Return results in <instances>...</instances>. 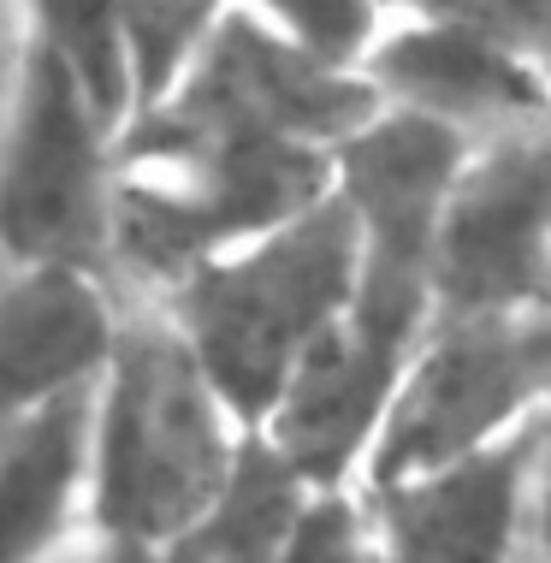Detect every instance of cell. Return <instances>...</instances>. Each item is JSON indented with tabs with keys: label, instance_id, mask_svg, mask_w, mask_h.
<instances>
[{
	"label": "cell",
	"instance_id": "1",
	"mask_svg": "<svg viewBox=\"0 0 551 563\" xmlns=\"http://www.w3.org/2000/svg\"><path fill=\"white\" fill-rule=\"evenodd\" d=\"M374 108L356 71L232 7L119 131L107 250L119 302H161L196 267L327 202L332 161Z\"/></svg>",
	"mask_w": 551,
	"mask_h": 563
},
{
	"label": "cell",
	"instance_id": "2",
	"mask_svg": "<svg viewBox=\"0 0 551 563\" xmlns=\"http://www.w3.org/2000/svg\"><path fill=\"white\" fill-rule=\"evenodd\" d=\"M255 433L202 374L155 302H119L107 368L89 386V540L136 563L190 534L232 486Z\"/></svg>",
	"mask_w": 551,
	"mask_h": 563
},
{
	"label": "cell",
	"instance_id": "3",
	"mask_svg": "<svg viewBox=\"0 0 551 563\" xmlns=\"http://www.w3.org/2000/svg\"><path fill=\"white\" fill-rule=\"evenodd\" d=\"M356 225L339 196H327L309 214L196 267L155 309L178 327V339L238 409L243 428L262 433L332 339V327L344 321L356 291Z\"/></svg>",
	"mask_w": 551,
	"mask_h": 563
},
{
	"label": "cell",
	"instance_id": "4",
	"mask_svg": "<svg viewBox=\"0 0 551 563\" xmlns=\"http://www.w3.org/2000/svg\"><path fill=\"white\" fill-rule=\"evenodd\" d=\"M551 416V309L433 314L356 486L498 451Z\"/></svg>",
	"mask_w": 551,
	"mask_h": 563
},
{
	"label": "cell",
	"instance_id": "5",
	"mask_svg": "<svg viewBox=\"0 0 551 563\" xmlns=\"http://www.w3.org/2000/svg\"><path fill=\"white\" fill-rule=\"evenodd\" d=\"M356 291H350L344 321L332 327L320 356L285 391L273 421L255 433L315 493L356 486L397 379L439 314L433 267L421 255L367 250V243H356Z\"/></svg>",
	"mask_w": 551,
	"mask_h": 563
},
{
	"label": "cell",
	"instance_id": "6",
	"mask_svg": "<svg viewBox=\"0 0 551 563\" xmlns=\"http://www.w3.org/2000/svg\"><path fill=\"white\" fill-rule=\"evenodd\" d=\"M119 125L54 59L19 66L0 125V267H71L107 279Z\"/></svg>",
	"mask_w": 551,
	"mask_h": 563
},
{
	"label": "cell",
	"instance_id": "7",
	"mask_svg": "<svg viewBox=\"0 0 551 563\" xmlns=\"http://www.w3.org/2000/svg\"><path fill=\"white\" fill-rule=\"evenodd\" d=\"M445 314L551 309V131L469 148L433 232Z\"/></svg>",
	"mask_w": 551,
	"mask_h": 563
},
{
	"label": "cell",
	"instance_id": "8",
	"mask_svg": "<svg viewBox=\"0 0 551 563\" xmlns=\"http://www.w3.org/2000/svg\"><path fill=\"white\" fill-rule=\"evenodd\" d=\"M356 78L386 113L421 119L463 148L551 131V71L481 30L392 12Z\"/></svg>",
	"mask_w": 551,
	"mask_h": 563
},
{
	"label": "cell",
	"instance_id": "9",
	"mask_svg": "<svg viewBox=\"0 0 551 563\" xmlns=\"http://www.w3.org/2000/svg\"><path fill=\"white\" fill-rule=\"evenodd\" d=\"M356 493L379 563H528V433Z\"/></svg>",
	"mask_w": 551,
	"mask_h": 563
},
{
	"label": "cell",
	"instance_id": "10",
	"mask_svg": "<svg viewBox=\"0 0 551 563\" xmlns=\"http://www.w3.org/2000/svg\"><path fill=\"white\" fill-rule=\"evenodd\" d=\"M119 332V291L71 267H0V428L84 398Z\"/></svg>",
	"mask_w": 551,
	"mask_h": 563
},
{
	"label": "cell",
	"instance_id": "11",
	"mask_svg": "<svg viewBox=\"0 0 551 563\" xmlns=\"http://www.w3.org/2000/svg\"><path fill=\"white\" fill-rule=\"evenodd\" d=\"M469 148L421 119L374 108V119L350 136L332 161V196L344 202L356 243L367 250L421 255L433 267V232L456 185Z\"/></svg>",
	"mask_w": 551,
	"mask_h": 563
},
{
	"label": "cell",
	"instance_id": "12",
	"mask_svg": "<svg viewBox=\"0 0 551 563\" xmlns=\"http://www.w3.org/2000/svg\"><path fill=\"white\" fill-rule=\"evenodd\" d=\"M89 540V391L0 428V563H59Z\"/></svg>",
	"mask_w": 551,
	"mask_h": 563
},
{
	"label": "cell",
	"instance_id": "13",
	"mask_svg": "<svg viewBox=\"0 0 551 563\" xmlns=\"http://www.w3.org/2000/svg\"><path fill=\"white\" fill-rule=\"evenodd\" d=\"M309 493L315 486H302L279 456L255 439V445L243 451L232 486L220 493V505L148 563H273V552H279V540L290 534V522H297V510Z\"/></svg>",
	"mask_w": 551,
	"mask_h": 563
},
{
	"label": "cell",
	"instance_id": "14",
	"mask_svg": "<svg viewBox=\"0 0 551 563\" xmlns=\"http://www.w3.org/2000/svg\"><path fill=\"white\" fill-rule=\"evenodd\" d=\"M12 19H19L30 54L54 59L125 131L136 108V78H131V42L119 0H12Z\"/></svg>",
	"mask_w": 551,
	"mask_h": 563
},
{
	"label": "cell",
	"instance_id": "15",
	"mask_svg": "<svg viewBox=\"0 0 551 563\" xmlns=\"http://www.w3.org/2000/svg\"><path fill=\"white\" fill-rule=\"evenodd\" d=\"M243 19H255L290 48L327 59V66L356 71L362 54L374 48L379 24L392 19L386 0H232Z\"/></svg>",
	"mask_w": 551,
	"mask_h": 563
},
{
	"label": "cell",
	"instance_id": "16",
	"mask_svg": "<svg viewBox=\"0 0 551 563\" xmlns=\"http://www.w3.org/2000/svg\"><path fill=\"white\" fill-rule=\"evenodd\" d=\"M119 12H125V42H131L136 108H143L161 84L178 78L184 59L225 24L232 0H119Z\"/></svg>",
	"mask_w": 551,
	"mask_h": 563
},
{
	"label": "cell",
	"instance_id": "17",
	"mask_svg": "<svg viewBox=\"0 0 551 563\" xmlns=\"http://www.w3.org/2000/svg\"><path fill=\"white\" fill-rule=\"evenodd\" d=\"M273 563H379V540L356 486H327L302 498Z\"/></svg>",
	"mask_w": 551,
	"mask_h": 563
},
{
	"label": "cell",
	"instance_id": "18",
	"mask_svg": "<svg viewBox=\"0 0 551 563\" xmlns=\"http://www.w3.org/2000/svg\"><path fill=\"white\" fill-rule=\"evenodd\" d=\"M386 7L409 12V19L481 30V36L510 42L516 54L540 59L551 71V0H386Z\"/></svg>",
	"mask_w": 551,
	"mask_h": 563
},
{
	"label": "cell",
	"instance_id": "19",
	"mask_svg": "<svg viewBox=\"0 0 551 563\" xmlns=\"http://www.w3.org/2000/svg\"><path fill=\"white\" fill-rule=\"evenodd\" d=\"M528 563H551V416L528 433Z\"/></svg>",
	"mask_w": 551,
	"mask_h": 563
},
{
	"label": "cell",
	"instance_id": "20",
	"mask_svg": "<svg viewBox=\"0 0 551 563\" xmlns=\"http://www.w3.org/2000/svg\"><path fill=\"white\" fill-rule=\"evenodd\" d=\"M19 66H24V36L19 19H12V0H0V125H7L12 89H19Z\"/></svg>",
	"mask_w": 551,
	"mask_h": 563
},
{
	"label": "cell",
	"instance_id": "21",
	"mask_svg": "<svg viewBox=\"0 0 551 563\" xmlns=\"http://www.w3.org/2000/svg\"><path fill=\"white\" fill-rule=\"evenodd\" d=\"M59 563H136V558H125V552H113V545H101V540H78Z\"/></svg>",
	"mask_w": 551,
	"mask_h": 563
}]
</instances>
